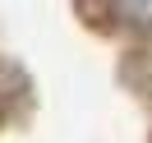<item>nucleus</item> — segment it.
Wrapping results in <instances>:
<instances>
[{"label": "nucleus", "instance_id": "obj_1", "mask_svg": "<svg viewBox=\"0 0 152 143\" xmlns=\"http://www.w3.org/2000/svg\"><path fill=\"white\" fill-rule=\"evenodd\" d=\"M111 10L120 23H129V28H152V0H111Z\"/></svg>", "mask_w": 152, "mask_h": 143}]
</instances>
